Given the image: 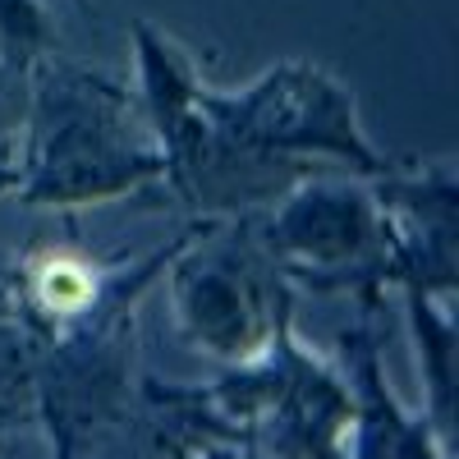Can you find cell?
I'll list each match as a JSON object with an SVG mask.
<instances>
[{
	"label": "cell",
	"mask_w": 459,
	"mask_h": 459,
	"mask_svg": "<svg viewBox=\"0 0 459 459\" xmlns=\"http://www.w3.org/2000/svg\"><path fill=\"white\" fill-rule=\"evenodd\" d=\"M340 372L354 400L350 459H446V441L428 423V413H404L381 372V331L372 317L340 331Z\"/></svg>",
	"instance_id": "obj_6"
},
{
	"label": "cell",
	"mask_w": 459,
	"mask_h": 459,
	"mask_svg": "<svg viewBox=\"0 0 459 459\" xmlns=\"http://www.w3.org/2000/svg\"><path fill=\"white\" fill-rule=\"evenodd\" d=\"M129 37H134V97H138V110H143L152 138H157L161 157H170V152H179L203 125V110H198L203 74H198L194 56L152 19H134Z\"/></svg>",
	"instance_id": "obj_7"
},
{
	"label": "cell",
	"mask_w": 459,
	"mask_h": 459,
	"mask_svg": "<svg viewBox=\"0 0 459 459\" xmlns=\"http://www.w3.org/2000/svg\"><path fill=\"white\" fill-rule=\"evenodd\" d=\"M14 194V166L10 161H0V198Z\"/></svg>",
	"instance_id": "obj_11"
},
{
	"label": "cell",
	"mask_w": 459,
	"mask_h": 459,
	"mask_svg": "<svg viewBox=\"0 0 459 459\" xmlns=\"http://www.w3.org/2000/svg\"><path fill=\"white\" fill-rule=\"evenodd\" d=\"M203 125L225 147L299 166H340L350 175H381L391 161L372 147L359 97L313 60H276L244 88H207L198 97Z\"/></svg>",
	"instance_id": "obj_2"
},
{
	"label": "cell",
	"mask_w": 459,
	"mask_h": 459,
	"mask_svg": "<svg viewBox=\"0 0 459 459\" xmlns=\"http://www.w3.org/2000/svg\"><path fill=\"white\" fill-rule=\"evenodd\" d=\"M56 19L42 0H0V60L37 65L56 51Z\"/></svg>",
	"instance_id": "obj_9"
},
{
	"label": "cell",
	"mask_w": 459,
	"mask_h": 459,
	"mask_svg": "<svg viewBox=\"0 0 459 459\" xmlns=\"http://www.w3.org/2000/svg\"><path fill=\"white\" fill-rule=\"evenodd\" d=\"M404 299V322L418 350V372H423V395H428V423L437 428V437L450 446L455 437V317L450 303L418 290V285H400Z\"/></svg>",
	"instance_id": "obj_8"
},
{
	"label": "cell",
	"mask_w": 459,
	"mask_h": 459,
	"mask_svg": "<svg viewBox=\"0 0 459 459\" xmlns=\"http://www.w3.org/2000/svg\"><path fill=\"white\" fill-rule=\"evenodd\" d=\"M74 5H79V10H88V0H74Z\"/></svg>",
	"instance_id": "obj_12"
},
{
	"label": "cell",
	"mask_w": 459,
	"mask_h": 459,
	"mask_svg": "<svg viewBox=\"0 0 459 459\" xmlns=\"http://www.w3.org/2000/svg\"><path fill=\"white\" fill-rule=\"evenodd\" d=\"M10 166L14 198L47 212L134 198L166 179V157L134 88L56 51L32 65V106Z\"/></svg>",
	"instance_id": "obj_1"
},
{
	"label": "cell",
	"mask_w": 459,
	"mask_h": 459,
	"mask_svg": "<svg viewBox=\"0 0 459 459\" xmlns=\"http://www.w3.org/2000/svg\"><path fill=\"white\" fill-rule=\"evenodd\" d=\"M253 230L290 290H350L363 303L395 290V239L363 175H303L266 216H253Z\"/></svg>",
	"instance_id": "obj_3"
},
{
	"label": "cell",
	"mask_w": 459,
	"mask_h": 459,
	"mask_svg": "<svg viewBox=\"0 0 459 459\" xmlns=\"http://www.w3.org/2000/svg\"><path fill=\"white\" fill-rule=\"evenodd\" d=\"M170 322L194 354L244 363L266 350L294 299L276 262L266 257L253 216L207 221L166 266Z\"/></svg>",
	"instance_id": "obj_4"
},
{
	"label": "cell",
	"mask_w": 459,
	"mask_h": 459,
	"mask_svg": "<svg viewBox=\"0 0 459 459\" xmlns=\"http://www.w3.org/2000/svg\"><path fill=\"white\" fill-rule=\"evenodd\" d=\"M372 194L386 212L395 239V290L418 285L437 299L455 294V253H459V170L450 157L404 161L372 175Z\"/></svg>",
	"instance_id": "obj_5"
},
{
	"label": "cell",
	"mask_w": 459,
	"mask_h": 459,
	"mask_svg": "<svg viewBox=\"0 0 459 459\" xmlns=\"http://www.w3.org/2000/svg\"><path fill=\"white\" fill-rule=\"evenodd\" d=\"M28 106H32V69L0 60V161H14L19 134L28 125Z\"/></svg>",
	"instance_id": "obj_10"
}]
</instances>
